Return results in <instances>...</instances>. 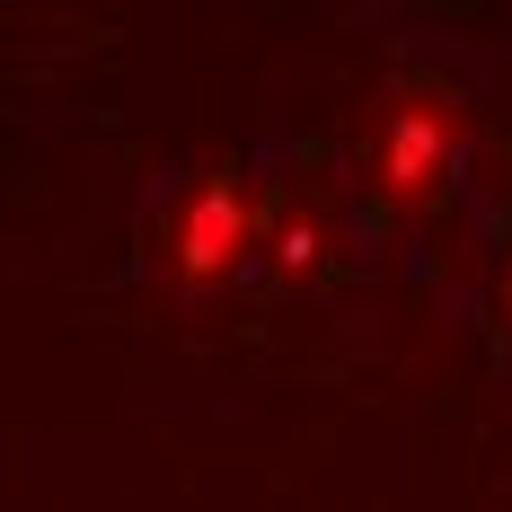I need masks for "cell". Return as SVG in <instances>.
Listing matches in <instances>:
<instances>
[{
    "label": "cell",
    "mask_w": 512,
    "mask_h": 512,
    "mask_svg": "<svg viewBox=\"0 0 512 512\" xmlns=\"http://www.w3.org/2000/svg\"><path fill=\"white\" fill-rule=\"evenodd\" d=\"M230 239H239V204H230V195H212V204L195 212V256H221Z\"/></svg>",
    "instance_id": "obj_1"
}]
</instances>
